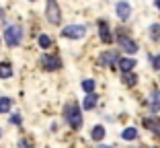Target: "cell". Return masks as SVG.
I'll list each match as a JSON object with an SVG mask.
<instances>
[{"label": "cell", "mask_w": 160, "mask_h": 148, "mask_svg": "<svg viewBox=\"0 0 160 148\" xmlns=\"http://www.w3.org/2000/svg\"><path fill=\"white\" fill-rule=\"evenodd\" d=\"M99 35H101V39H103V43H109V41H111V35H109V25L105 23V21H101V23H99Z\"/></svg>", "instance_id": "cell-9"}, {"label": "cell", "mask_w": 160, "mask_h": 148, "mask_svg": "<svg viewBox=\"0 0 160 148\" xmlns=\"http://www.w3.org/2000/svg\"><path fill=\"white\" fill-rule=\"evenodd\" d=\"M45 17H47V21H49L52 25H58V23L62 21V10H60V6H58L56 0H47Z\"/></svg>", "instance_id": "cell-3"}, {"label": "cell", "mask_w": 160, "mask_h": 148, "mask_svg": "<svg viewBox=\"0 0 160 148\" xmlns=\"http://www.w3.org/2000/svg\"><path fill=\"white\" fill-rule=\"evenodd\" d=\"M94 105H97V95L88 93V95H86V99H84V103H82V107H84V109H92Z\"/></svg>", "instance_id": "cell-14"}, {"label": "cell", "mask_w": 160, "mask_h": 148, "mask_svg": "<svg viewBox=\"0 0 160 148\" xmlns=\"http://www.w3.org/2000/svg\"><path fill=\"white\" fill-rule=\"evenodd\" d=\"M150 109L152 113H158L160 111V91H154L150 97Z\"/></svg>", "instance_id": "cell-10"}, {"label": "cell", "mask_w": 160, "mask_h": 148, "mask_svg": "<svg viewBox=\"0 0 160 148\" xmlns=\"http://www.w3.org/2000/svg\"><path fill=\"white\" fill-rule=\"evenodd\" d=\"M64 115H66V121L70 124V128L78 130L82 125V115H80V109L76 103H70V105L64 109Z\"/></svg>", "instance_id": "cell-1"}, {"label": "cell", "mask_w": 160, "mask_h": 148, "mask_svg": "<svg viewBox=\"0 0 160 148\" xmlns=\"http://www.w3.org/2000/svg\"><path fill=\"white\" fill-rule=\"evenodd\" d=\"M10 105H12V101H10L8 97H2V99H0V113H6V111L10 109Z\"/></svg>", "instance_id": "cell-17"}, {"label": "cell", "mask_w": 160, "mask_h": 148, "mask_svg": "<svg viewBox=\"0 0 160 148\" xmlns=\"http://www.w3.org/2000/svg\"><path fill=\"white\" fill-rule=\"evenodd\" d=\"M150 35H152V39H160V25H152L150 27Z\"/></svg>", "instance_id": "cell-20"}, {"label": "cell", "mask_w": 160, "mask_h": 148, "mask_svg": "<svg viewBox=\"0 0 160 148\" xmlns=\"http://www.w3.org/2000/svg\"><path fill=\"white\" fill-rule=\"evenodd\" d=\"M82 89H84L86 93H92V91H94V80H90V78L82 80Z\"/></svg>", "instance_id": "cell-18"}, {"label": "cell", "mask_w": 160, "mask_h": 148, "mask_svg": "<svg viewBox=\"0 0 160 148\" xmlns=\"http://www.w3.org/2000/svg\"><path fill=\"white\" fill-rule=\"evenodd\" d=\"M154 68H160V58H154Z\"/></svg>", "instance_id": "cell-23"}, {"label": "cell", "mask_w": 160, "mask_h": 148, "mask_svg": "<svg viewBox=\"0 0 160 148\" xmlns=\"http://www.w3.org/2000/svg\"><path fill=\"white\" fill-rule=\"evenodd\" d=\"M39 45H41L43 49H47L49 45H52V39L47 37V35H39Z\"/></svg>", "instance_id": "cell-19"}, {"label": "cell", "mask_w": 160, "mask_h": 148, "mask_svg": "<svg viewBox=\"0 0 160 148\" xmlns=\"http://www.w3.org/2000/svg\"><path fill=\"white\" fill-rule=\"evenodd\" d=\"M133 66H136V62H133L132 58H123V60H119V68H121L123 72H132Z\"/></svg>", "instance_id": "cell-11"}, {"label": "cell", "mask_w": 160, "mask_h": 148, "mask_svg": "<svg viewBox=\"0 0 160 148\" xmlns=\"http://www.w3.org/2000/svg\"><path fill=\"white\" fill-rule=\"evenodd\" d=\"M129 14H132V6L127 4V2H119V4H117V17L121 21H127V19H129Z\"/></svg>", "instance_id": "cell-8"}, {"label": "cell", "mask_w": 160, "mask_h": 148, "mask_svg": "<svg viewBox=\"0 0 160 148\" xmlns=\"http://www.w3.org/2000/svg\"><path fill=\"white\" fill-rule=\"evenodd\" d=\"M123 82H125L127 86H133L138 82V76H136V74H132V72H123Z\"/></svg>", "instance_id": "cell-15"}, {"label": "cell", "mask_w": 160, "mask_h": 148, "mask_svg": "<svg viewBox=\"0 0 160 148\" xmlns=\"http://www.w3.org/2000/svg\"><path fill=\"white\" fill-rule=\"evenodd\" d=\"M99 148H111V146H105V144H101V146Z\"/></svg>", "instance_id": "cell-24"}, {"label": "cell", "mask_w": 160, "mask_h": 148, "mask_svg": "<svg viewBox=\"0 0 160 148\" xmlns=\"http://www.w3.org/2000/svg\"><path fill=\"white\" fill-rule=\"evenodd\" d=\"M115 62H117V54H115V52H105L103 56L99 58L101 66H113Z\"/></svg>", "instance_id": "cell-7"}, {"label": "cell", "mask_w": 160, "mask_h": 148, "mask_svg": "<svg viewBox=\"0 0 160 148\" xmlns=\"http://www.w3.org/2000/svg\"><path fill=\"white\" fill-rule=\"evenodd\" d=\"M41 66L45 68V70H58V68H62V62L58 56H43L41 58Z\"/></svg>", "instance_id": "cell-5"}, {"label": "cell", "mask_w": 160, "mask_h": 148, "mask_svg": "<svg viewBox=\"0 0 160 148\" xmlns=\"http://www.w3.org/2000/svg\"><path fill=\"white\" fill-rule=\"evenodd\" d=\"M12 76V68L8 64H0V78H10Z\"/></svg>", "instance_id": "cell-16"}, {"label": "cell", "mask_w": 160, "mask_h": 148, "mask_svg": "<svg viewBox=\"0 0 160 148\" xmlns=\"http://www.w3.org/2000/svg\"><path fill=\"white\" fill-rule=\"evenodd\" d=\"M21 39H23V29L19 25H10V27L4 29V41L8 43L10 48H17L21 43Z\"/></svg>", "instance_id": "cell-2"}, {"label": "cell", "mask_w": 160, "mask_h": 148, "mask_svg": "<svg viewBox=\"0 0 160 148\" xmlns=\"http://www.w3.org/2000/svg\"><path fill=\"white\" fill-rule=\"evenodd\" d=\"M119 48H121L123 52H127V54H136L138 52V43L133 41V39L125 37V35H121V37H119Z\"/></svg>", "instance_id": "cell-6"}, {"label": "cell", "mask_w": 160, "mask_h": 148, "mask_svg": "<svg viewBox=\"0 0 160 148\" xmlns=\"http://www.w3.org/2000/svg\"><path fill=\"white\" fill-rule=\"evenodd\" d=\"M90 136H92V140H97V142L103 140L105 138V128H103V125H94L92 132H90Z\"/></svg>", "instance_id": "cell-12"}, {"label": "cell", "mask_w": 160, "mask_h": 148, "mask_svg": "<svg viewBox=\"0 0 160 148\" xmlns=\"http://www.w3.org/2000/svg\"><path fill=\"white\" fill-rule=\"evenodd\" d=\"M121 138L123 140H136L138 138V130L136 128H125L121 132Z\"/></svg>", "instance_id": "cell-13"}, {"label": "cell", "mask_w": 160, "mask_h": 148, "mask_svg": "<svg viewBox=\"0 0 160 148\" xmlns=\"http://www.w3.org/2000/svg\"><path fill=\"white\" fill-rule=\"evenodd\" d=\"M10 120H12V124H17V125H19L21 121H23V120H21V115H19V113H14L12 117H10Z\"/></svg>", "instance_id": "cell-21"}, {"label": "cell", "mask_w": 160, "mask_h": 148, "mask_svg": "<svg viewBox=\"0 0 160 148\" xmlns=\"http://www.w3.org/2000/svg\"><path fill=\"white\" fill-rule=\"evenodd\" d=\"M31 2H33V0H31Z\"/></svg>", "instance_id": "cell-26"}, {"label": "cell", "mask_w": 160, "mask_h": 148, "mask_svg": "<svg viewBox=\"0 0 160 148\" xmlns=\"http://www.w3.org/2000/svg\"><path fill=\"white\" fill-rule=\"evenodd\" d=\"M156 6H158V8H160V0H156Z\"/></svg>", "instance_id": "cell-25"}, {"label": "cell", "mask_w": 160, "mask_h": 148, "mask_svg": "<svg viewBox=\"0 0 160 148\" xmlns=\"http://www.w3.org/2000/svg\"><path fill=\"white\" fill-rule=\"evenodd\" d=\"M19 146H21V148H29V146H31V144H29V140H23V142H21Z\"/></svg>", "instance_id": "cell-22"}, {"label": "cell", "mask_w": 160, "mask_h": 148, "mask_svg": "<svg viewBox=\"0 0 160 148\" xmlns=\"http://www.w3.org/2000/svg\"><path fill=\"white\" fill-rule=\"evenodd\" d=\"M62 35L68 37V39H80V37L86 35V27L84 25H68V27H64Z\"/></svg>", "instance_id": "cell-4"}]
</instances>
